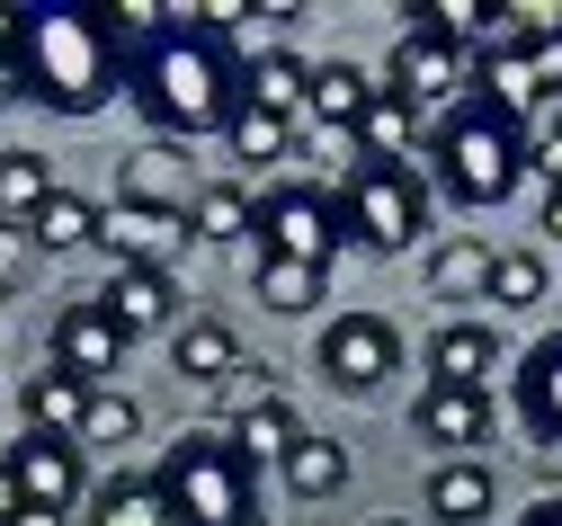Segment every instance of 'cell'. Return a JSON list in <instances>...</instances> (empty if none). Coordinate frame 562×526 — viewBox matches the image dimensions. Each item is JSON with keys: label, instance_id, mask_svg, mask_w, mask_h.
Listing matches in <instances>:
<instances>
[{"label": "cell", "instance_id": "cell-1", "mask_svg": "<svg viewBox=\"0 0 562 526\" xmlns=\"http://www.w3.org/2000/svg\"><path fill=\"white\" fill-rule=\"evenodd\" d=\"M125 99L144 108L153 134L196 143V134H224L241 108V63L215 27H196L188 10H170V27H153L144 45L125 54Z\"/></svg>", "mask_w": 562, "mask_h": 526}, {"label": "cell", "instance_id": "cell-2", "mask_svg": "<svg viewBox=\"0 0 562 526\" xmlns=\"http://www.w3.org/2000/svg\"><path fill=\"white\" fill-rule=\"evenodd\" d=\"M134 36L116 27V0H27L19 27V81L54 116H99L125 81Z\"/></svg>", "mask_w": 562, "mask_h": 526}, {"label": "cell", "instance_id": "cell-3", "mask_svg": "<svg viewBox=\"0 0 562 526\" xmlns=\"http://www.w3.org/2000/svg\"><path fill=\"white\" fill-rule=\"evenodd\" d=\"M429 161H438V188H447L456 205H509L518 179L536 170V143H527V116H518V108H501V99L473 90L464 108L438 116Z\"/></svg>", "mask_w": 562, "mask_h": 526}, {"label": "cell", "instance_id": "cell-4", "mask_svg": "<svg viewBox=\"0 0 562 526\" xmlns=\"http://www.w3.org/2000/svg\"><path fill=\"white\" fill-rule=\"evenodd\" d=\"M153 482H161V500H170L179 526H241V517H259V473L233 456L224 428L170 437L161 465H153Z\"/></svg>", "mask_w": 562, "mask_h": 526}, {"label": "cell", "instance_id": "cell-5", "mask_svg": "<svg viewBox=\"0 0 562 526\" xmlns=\"http://www.w3.org/2000/svg\"><path fill=\"white\" fill-rule=\"evenodd\" d=\"M429 214H438V188L419 179V161H358L339 188V223H348V242H367L384 259H402L419 233H429Z\"/></svg>", "mask_w": 562, "mask_h": 526}, {"label": "cell", "instance_id": "cell-6", "mask_svg": "<svg viewBox=\"0 0 562 526\" xmlns=\"http://www.w3.org/2000/svg\"><path fill=\"white\" fill-rule=\"evenodd\" d=\"M250 233H259V259H295V268H322V277H330V259H339V242H348V223H339V197L286 179V188L259 197V223H250Z\"/></svg>", "mask_w": 562, "mask_h": 526}, {"label": "cell", "instance_id": "cell-7", "mask_svg": "<svg viewBox=\"0 0 562 526\" xmlns=\"http://www.w3.org/2000/svg\"><path fill=\"white\" fill-rule=\"evenodd\" d=\"M313 366L339 393H384V374H402V331L384 313H330V331L313 339Z\"/></svg>", "mask_w": 562, "mask_h": 526}, {"label": "cell", "instance_id": "cell-8", "mask_svg": "<svg viewBox=\"0 0 562 526\" xmlns=\"http://www.w3.org/2000/svg\"><path fill=\"white\" fill-rule=\"evenodd\" d=\"M10 491H19V508H36V517H72L81 500H90V465H81V446L72 437H10Z\"/></svg>", "mask_w": 562, "mask_h": 526}, {"label": "cell", "instance_id": "cell-9", "mask_svg": "<svg viewBox=\"0 0 562 526\" xmlns=\"http://www.w3.org/2000/svg\"><path fill=\"white\" fill-rule=\"evenodd\" d=\"M188 242H196V233H188L179 205H134V197L99 205V250H108L116 268H161V277H170V259H179Z\"/></svg>", "mask_w": 562, "mask_h": 526}, {"label": "cell", "instance_id": "cell-10", "mask_svg": "<svg viewBox=\"0 0 562 526\" xmlns=\"http://www.w3.org/2000/svg\"><path fill=\"white\" fill-rule=\"evenodd\" d=\"M384 90L411 99V108H464V99H473V90H464V45L402 27V36H393V63H384Z\"/></svg>", "mask_w": 562, "mask_h": 526}, {"label": "cell", "instance_id": "cell-11", "mask_svg": "<svg viewBox=\"0 0 562 526\" xmlns=\"http://www.w3.org/2000/svg\"><path fill=\"white\" fill-rule=\"evenodd\" d=\"M125 348H134V339L108 322L99 294H90V304H63V313H54V366H63V374H81L90 393H108V374L125 366Z\"/></svg>", "mask_w": 562, "mask_h": 526}, {"label": "cell", "instance_id": "cell-12", "mask_svg": "<svg viewBox=\"0 0 562 526\" xmlns=\"http://www.w3.org/2000/svg\"><path fill=\"white\" fill-rule=\"evenodd\" d=\"M224 437H233V456L259 473V456H277V465H286V446L304 437V419H295V402L259 374V384H241V393H233V428H224Z\"/></svg>", "mask_w": 562, "mask_h": 526}, {"label": "cell", "instance_id": "cell-13", "mask_svg": "<svg viewBox=\"0 0 562 526\" xmlns=\"http://www.w3.org/2000/svg\"><path fill=\"white\" fill-rule=\"evenodd\" d=\"M411 428L429 437V446H456V456H473V446L491 437V393H473V384H429L411 402Z\"/></svg>", "mask_w": 562, "mask_h": 526}, {"label": "cell", "instance_id": "cell-14", "mask_svg": "<svg viewBox=\"0 0 562 526\" xmlns=\"http://www.w3.org/2000/svg\"><path fill=\"white\" fill-rule=\"evenodd\" d=\"M99 304H108V322H116L125 339H144V331H161V322L179 313V286H170L161 268H108Z\"/></svg>", "mask_w": 562, "mask_h": 526}, {"label": "cell", "instance_id": "cell-15", "mask_svg": "<svg viewBox=\"0 0 562 526\" xmlns=\"http://www.w3.org/2000/svg\"><path fill=\"white\" fill-rule=\"evenodd\" d=\"M518 419H527V437L562 446V331L518 357Z\"/></svg>", "mask_w": 562, "mask_h": 526}, {"label": "cell", "instance_id": "cell-16", "mask_svg": "<svg viewBox=\"0 0 562 526\" xmlns=\"http://www.w3.org/2000/svg\"><path fill=\"white\" fill-rule=\"evenodd\" d=\"M482 374H501V331H491V322H438L429 384H473L482 393Z\"/></svg>", "mask_w": 562, "mask_h": 526}, {"label": "cell", "instance_id": "cell-17", "mask_svg": "<svg viewBox=\"0 0 562 526\" xmlns=\"http://www.w3.org/2000/svg\"><path fill=\"white\" fill-rule=\"evenodd\" d=\"M19 419H27L36 437H81L90 384H81V374H63V366H45V374H27V384H19Z\"/></svg>", "mask_w": 562, "mask_h": 526}, {"label": "cell", "instance_id": "cell-18", "mask_svg": "<svg viewBox=\"0 0 562 526\" xmlns=\"http://www.w3.org/2000/svg\"><path fill=\"white\" fill-rule=\"evenodd\" d=\"M116 197H134V205H179V214H188V143H170V134L134 143V161H125V188H116Z\"/></svg>", "mask_w": 562, "mask_h": 526}, {"label": "cell", "instance_id": "cell-19", "mask_svg": "<svg viewBox=\"0 0 562 526\" xmlns=\"http://www.w3.org/2000/svg\"><path fill=\"white\" fill-rule=\"evenodd\" d=\"M170 366L188 374V384H233L241 374V339H233V322H179L170 331Z\"/></svg>", "mask_w": 562, "mask_h": 526}, {"label": "cell", "instance_id": "cell-20", "mask_svg": "<svg viewBox=\"0 0 562 526\" xmlns=\"http://www.w3.org/2000/svg\"><path fill=\"white\" fill-rule=\"evenodd\" d=\"M241 99H250V108H277V116H295V108L313 99V63L286 54V45H268L259 63H241Z\"/></svg>", "mask_w": 562, "mask_h": 526}, {"label": "cell", "instance_id": "cell-21", "mask_svg": "<svg viewBox=\"0 0 562 526\" xmlns=\"http://www.w3.org/2000/svg\"><path fill=\"white\" fill-rule=\"evenodd\" d=\"M429 517H438V526L491 517V465H482V456H447V465L429 473Z\"/></svg>", "mask_w": 562, "mask_h": 526}, {"label": "cell", "instance_id": "cell-22", "mask_svg": "<svg viewBox=\"0 0 562 526\" xmlns=\"http://www.w3.org/2000/svg\"><path fill=\"white\" fill-rule=\"evenodd\" d=\"M411 143H419V108L375 90L367 116H358V161H411Z\"/></svg>", "mask_w": 562, "mask_h": 526}, {"label": "cell", "instance_id": "cell-23", "mask_svg": "<svg viewBox=\"0 0 562 526\" xmlns=\"http://www.w3.org/2000/svg\"><path fill=\"white\" fill-rule=\"evenodd\" d=\"M277 473H286V491H295V500H330V491L348 482V446L304 428V437L286 446V465H277Z\"/></svg>", "mask_w": 562, "mask_h": 526}, {"label": "cell", "instance_id": "cell-24", "mask_svg": "<svg viewBox=\"0 0 562 526\" xmlns=\"http://www.w3.org/2000/svg\"><path fill=\"white\" fill-rule=\"evenodd\" d=\"M367 99H375V81H367L358 63H313V99H304V108H313L322 125H339V134H358Z\"/></svg>", "mask_w": 562, "mask_h": 526}, {"label": "cell", "instance_id": "cell-25", "mask_svg": "<svg viewBox=\"0 0 562 526\" xmlns=\"http://www.w3.org/2000/svg\"><path fill=\"white\" fill-rule=\"evenodd\" d=\"M90 526H179V517H170V500H161L153 473H116V482L90 500Z\"/></svg>", "mask_w": 562, "mask_h": 526}, {"label": "cell", "instance_id": "cell-26", "mask_svg": "<svg viewBox=\"0 0 562 526\" xmlns=\"http://www.w3.org/2000/svg\"><path fill=\"white\" fill-rule=\"evenodd\" d=\"M402 27H419V36H447V45H482V36H501L491 27V0H411L402 10Z\"/></svg>", "mask_w": 562, "mask_h": 526}, {"label": "cell", "instance_id": "cell-27", "mask_svg": "<svg viewBox=\"0 0 562 526\" xmlns=\"http://www.w3.org/2000/svg\"><path fill=\"white\" fill-rule=\"evenodd\" d=\"M54 188L63 179L45 170V153H27V143H19V153H0V223H36V205Z\"/></svg>", "mask_w": 562, "mask_h": 526}, {"label": "cell", "instance_id": "cell-28", "mask_svg": "<svg viewBox=\"0 0 562 526\" xmlns=\"http://www.w3.org/2000/svg\"><path fill=\"white\" fill-rule=\"evenodd\" d=\"M36 250H81V242H99V205L81 197V188H54L45 205H36Z\"/></svg>", "mask_w": 562, "mask_h": 526}, {"label": "cell", "instance_id": "cell-29", "mask_svg": "<svg viewBox=\"0 0 562 526\" xmlns=\"http://www.w3.org/2000/svg\"><path fill=\"white\" fill-rule=\"evenodd\" d=\"M224 143H233V161H286L295 153V116H277V108H233V125H224Z\"/></svg>", "mask_w": 562, "mask_h": 526}, {"label": "cell", "instance_id": "cell-30", "mask_svg": "<svg viewBox=\"0 0 562 526\" xmlns=\"http://www.w3.org/2000/svg\"><path fill=\"white\" fill-rule=\"evenodd\" d=\"M250 223H259L250 188H233V179H215V188H196V214H188V233H196V242H241Z\"/></svg>", "mask_w": 562, "mask_h": 526}, {"label": "cell", "instance_id": "cell-31", "mask_svg": "<svg viewBox=\"0 0 562 526\" xmlns=\"http://www.w3.org/2000/svg\"><path fill=\"white\" fill-rule=\"evenodd\" d=\"M250 294L268 313H313L322 304V268H295V259H259L250 268Z\"/></svg>", "mask_w": 562, "mask_h": 526}, {"label": "cell", "instance_id": "cell-32", "mask_svg": "<svg viewBox=\"0 0 562 526\" xmlns=\"http://www.w3.org/2000/svg\"><path fill=\"white\" fill-rule=\"evenodd\" d=\"M482 304H501V313H536V304H544V259H536V250H501V259H491Z\"/></svg>", "mask_w": 562, "mask_h": 526}, {"label": "cell", "instance_id": "cell-33", "mask_svg": "<svg viewBox=\"0 0 562 526\" xmlns=\"http://www.w3.org/2000/svg\"><path fill=\"white\" fill-rule=\"evenodd\" d=\"M134 428H144V411H134V402L108 384V393H90V419H81V437H72V446H81V456H90V446H125Z\"/></svg>", "mask_w": 562, "mask_h": 526}, {"label": "cell", "instance_id": "cell-34", "mask_svg": "<svg viewBox=\"0 0 562 526\" xmlns=\"http://www.w3.org/2000/svg\"><path fill=\"white\" fill-rule=\"evenodd\" d=\"M491 259H501V250H482V242H447V250L429 259V286H438V294H464V286L482 294V286H491Z\"/></svg>", "mask_w": 562, "mask_h": 526}, {"label": "cell", "instance_id": "cell-35", "mask_svg": "<svg viewBox=\"0 0 562 526\" xmlns=\"http://www.w3.org/2000/svg\"><path fill=\"white\" fill-rule=\"evenodd\" d=\"M27 268H36V233L27 223H0V294H19Z\"/></svg>", "mask_w": 562, "mask_h": 526}, {"label": "cell", "instance_id": "cell-36", "mask_svg": "<svg viewBox=\"0 0 562 526\" xmlns=\"http://www.w3.org/2000/svg\"><path fill=\"white\" fill-rule=\"evenodd\" d=\"M536 116H544V143H536V170H544V179L562 188V116H553V108H536Z\"/></svg>", "mask_w": 562, "mask_h": 526}, {"label": "cell", "instance_id": "cell-37", "mask_svg": "<svg viewBox=\"0 0 562 526\" xmlns=\"http://www.w3.org/2000/svg\"><path fill=\"white\" fill-rule=\"evenodd\" d=\"M536 90H553V108H562V36L536 45Z\"/></svg>", "mask_w": 562, "mask_h": 526}, {"label": "cell", "instance_id": "cell-38", "mask_svg": "<svg viewBox=\"0 0 562 526\" xmlns=\"http://www.w3.org/2000/svg\"><path fill=\"white\" fill-rule=\"evenodd\" d=\"M19 27H27V0H0V63H19Z\"/></svg>", "mask_w": 562, "mask_h": 526}, {"label": "cell", "instance_id": "cell-39", "mask_svg": "<svg viewBox=\"0 0 562 526\" xmlns=\"http://www.w3.org/2000/svg\"><path fill=\"white\" fill-rule=\"evenodd\" d=\"M518 526H562V500H536V508H527Z\"/></svg>", "mask_w": 562, "mask_h": 526}, {"label": "cell", "instance_id": "cell-40", "mask_svg": "<svg viewBox=\"0 0 562 526\" xmlns=\"http://www.w3.org/2000/svg\"><path fill=\"white\" fill-rule=\"evenodd\" d=\"M10 99H27V81H19V63H0V108Z\"/></svg>", "mask_w": 562, "mask_h": 526}, {"label": "cell", "instance_id": "cell-41", "mask_svg": "<svg viewBox=\"0 0 562 526\" xmlns=\"http://www.w3.org/2000/svg\"><path fill=\"white\" fill-rule=\"evenodd\" d=\"M544 233H562V188H544Z\"/></svg>", "mask_w": 562, "mask_h": 526}, {"label": "cell", "instance_id": "cell-42", "mask_svg": "<svg viewBox=\"0 0 562 526\" xmlns=\"http://www.w3.org/2000/svg\"><path fill=\"white\" fill-rule=\"evenodd\" d=\"M19 526H63V517H36V508H27V517H19Z\"/></svg>", "mask_w": 562, "mask_h": 526}, {"label": "cell", "instance_id": "cell-43", "mask_svg": "<svg viewBox=\"0 0 562 526\" xmlns=\"http://www.w3.org/2000/svg\"><path fill=\"white\" fill-rule=\"evenodd\" d=\"M367 526H411V517H367Z\"/></svg>", "mask_w": 562, "mask_h": 526}, {"label": "cell", "instance_id": "cell-44", "mask_svg": "<svg viewBox=\"0 0 562 526\" xmlns=\"http://www.w3.org/2000/svg\"><path fill=\"white\" fill-rule=\"evenodd\" d=\"M0 482H10V446H0Z\"/></svg>", "mask_w": 562, "mask_h": 526}, {"label": "cell", "instance_id": "cell-45", "mask_svg": "<svg viewBox=\"0 0 562 526\" xmlns=\"http://www.w3.org/2000/svg\"><path fill=\"white\" fill-rule=\"evenodd\" d=\"M553 116H562V108H553Z\"/></svg>", "mask_w": 562, "mask_h": 526}]
</instances>
